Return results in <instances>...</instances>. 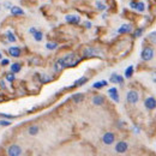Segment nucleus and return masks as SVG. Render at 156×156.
<instances>
[{"label":"nucleus","mask_w":156,"mask_h":156,"mask_svg":"<svg viewBox=\"0 0 156 156\" xmlns=\"http://www.w3.org/2000/svg\"><path fill=\"white\" fill-rule=\"evenodd\" d=\"M59 61L61 63V65L64 67H72V66H76L79 61H81V58H78L76 54H68L64 58H60Z\"/></svg>","instance_id":"f257e3e1"},{"label":"nucleus","mask_w":156,"mask_h":156,"mask_svg":"<svg viewBox=\"0 0 156 156\" xmlns=\"http://www.w3.org/2000/svg\"><path fill=\"white\" fill-rule=\"evenodd\" d=\"M141 58L142 60L144 61H149L154 58V49L151 47H145L143 50H142V53H141Z\"/></svg>","instance_id":"f03ea898"},{"label":"nucleus","mask_w":156,"mask_h":156,"mask_svg":"<svg viewBox=\"0 0 156 156\" xmlns=\"http://www.w3.org/2000/svg\"><path fill=\"white\" fill-rule=\"evenodd\" d=\"M7 155L9 156H19V155H22V148L17 144H13L7 149Z\"/></svg>","instance_id":"7ed1b4c3"},{"label":"nucleus","mask_w":156,"mask_h":156,"mask_svg":"<svg viewBox=\"0 0 156 156\" xmlns=\"http://www.w3.org/2000/svg\"><path fill=\"white\" fill-rule=\"evenodd\" d=\"M138 98H139V95H138V93L134 91V90L129 91L127 95H126V100H127L129 103H131V105H134V103H137L138 102Z\"/></svg>","instance_id":"20e7f679"},{"label":"nucleus","mask_w":156,"mask_h":156,"mask_svg":"<svg viewBox=\"0 0 156 156\" xmlns=\"http://www.w3.org/2000/svg\"><path fill=\"white\" fill-rule=\"evenodd\" d=\"M101 52L96 48H93V47H89V48H85L84 52H83V55L84 57H100Z\"/></svg>","instance_id":"39448f33"},{"label":"nucleus","mask_w":156,"mask_h":156,"mask_svg":"<svg viewBox=\"0 0 156 156\" xmlns=\"http://www.w3.org/2000/svg\"><path fill=\"white\" fill-rule=\"evenodd\" d=\"M114 139H115V137H114V134L112 132H106L105 134H103V137H102V141H103V143H105L106 145L113 144Z\"/></svg>","instance_id":"423d86ee"},{"label":"nucleus","mask_w":156,"mask_h":156,"mask_svg":"<svg viewBox=\"0 0 156 156\" xmlns=\"http://www.w3.org/2000/svg\"><path fill=\"white\" fill-rule=\"evenodd\" d=\"M144 106H145V108L147 109H149V111H152V109H155L156 108V100L154 98V97H148L147 100H145V102H144Z\"/></svg>","instance_id":"0eeeda50"},{"label":"nucleus","mask_w":156,"mask_h":156,"mask_svg":"<svg viewBox=\"0 0 156 156\" xmlns=\"http://www.w3.org/2000/svg\"><path fill=\"white\" fill-rule=\"evenodd\" d=\"M65 21L67 23H71V24H78L81 22V17L76 16V14H68L65 17Z\"/></svg>","instance_id":"6e6552de"},{"label":"nucleus","mask_w":156,"mask_h":156,"mask_svg":"<svg viewBox=\"0 0 156 156\" xmlns=\"http://www.w3.org/2000/svg\"><path fill=\"white\" fill-rule=\"evenodd\" d=\"M127 143L126 142H119L116 145H115V151L119 152V154H123V152H126L127 151Z\"/></svg>","instance_id":"1a4fd4ad"},{"label":"nucleus","mask_w":156,"mask_h":156,"mask_svg":"<svg viewBox=\"0 0 156 156\" xmlns=\"http://www.w3.org/2000/svg\"><path fill=\"white\" fill-rule=\"evenodd\" d=\"M108 95H109V97L114 101V102H119V94H118V89L116 88H111V89H108Z\"/></svg>","instance_id":"9d476101"},{"label":"nucleus","mask_w":156,"mask_h":156,"mask_svg":"<svg viewBox=\"0 0 156 156\" xmlns=\"http://www.w3.org/2000/svg\"><path fill=\"white\" fill-rule=\"evenodd\" d=\"M130 6L137 11H139V12H143L145 10V5L143 3H137V1H130Z\"/></svg>","instance_id":"9b49d317"},{"label":"nucleus","mask_w":156,"mask_h":156,"mask_svg":"<svg viewBox=\"0 0 156 156\" xmlns=\"http://www.w3.org/2000/svg\"><path fill=\"white\" fill-rule=\"evenodd\" d=\"M9 53H10V55H12L14 58H18V57H21V48L19 47H10Z\"/></svg>","instance_id":"f8f14e48"},{"label":"nucleus","mask_w":156,"mask_h":156,"mask_svg":"<svg viewBox=\"0 0 156 156\" xmlns=\"http://www.w3.org/2000/svg\"><path fill=\"white\" fill-rule=\"evenodd\" d=\"M109 81L112 83H119V84H124V78L121 77L120 75H116V73H113L109 78Z\"/></svg>","instance_id":"ddd939ff"},{"label":"nucleus","mask_w":156,"mask_h":156,"mask_svg":"<svg viewBox=\"0 0 156 156\" xmlns=\"http://www.w3.org/2000/svg\"><path fill=\"white\" fill-rule=\"evenodd\" d=\"M131 30H132V25H131V24H123V25L119 28L118 32H119V34H127V32H130Z\"/></svg>","instance_id":"4468645a"},{"label":"nucleus","mask_w":156,"mask_h":156,"mask_svg":"<svg viewBox=\"0 0 156 156\" xmlns=\"http://www.w3.org/2000/svg\"><path fill=\"white\" fill-rule=\"evenodd\" d=\"M10 10H11V13L13 16H23L24 14V11L18 6H12Z\"/></svg>","instance_id":"2eb2a0df"},{"label":"nucleus","mask_w":156,"mask_h":156,"mask_svg":"<svg viewBox=\"0 0 156 156\" xmlns=\"http://www.w3.org/2000/svg\"><path fill=\"white\" fill-rule=\"evenodd\" d=\"M103 102H105V98L100 95H96L93 97V103L95 106H101V105H103Z\"/></svg>","instance_id":"dca6fc26"},{"label":"nucleus","mask_w":156,"mask_h":156,"mask_svg":"<svg viewBox=\"0 0 156 156\" xmlns=\"http://www.w3.org/2000/svg\"><path fill=\"white\" fill-rule=\"evenodd\" d=\"M34 35V40L35 41H37V42H41L42 40H43V34H42V31H39V30H36L35 32L32 34Z\"/></svg>","instance_id":"f3484780"},{"label":"nucleus","mask_w":156,"mask_h":156,"mask_svg":"<svg viewBox=\"0 0 156 156\" xmlns=\"http://www.w3.org/2000/svg\"><path fill=\"white\" fill-rule=\"evenodd\" d=\"M72 100L75 101V103H81L83 100H84V95L82 93H78V94H75L72 96Z\"/></svg>","instance_id":"a211bd4d"},{"label":"nucleus","mask_w":156,"mask_h":156,"mask_svg":"<svg viewBox=\"0 0 156 156\" xmlns=\"http://www.w3.org/2000/svg\"><path fill=\"white\" fill-rule=\"evenodd\" d=\"M106 85H107V81H100V82H96V83L93 84V88L94 89H101Z\"/></svg>","instance_id":"6ab92c4d"},{"label":"nucleus","mask_w":156,"mask_h":156,"mask_svg":"<svg viewBox=\"0 0 156 156\" xmlns=\"http://www.w3.org/2000/svg\"><path fill=\"white\" fill-rule=\"evenodd\" d=\"M21 68H22V66H21V64H18V63H14V64L11 65V71H12L13 73H18V72L21 71Z\"/></svg>","instance_id":"aec40b11"},{"label":"nucleus","mask_w":156,"mask_h":156,"mask_svg":"<svg viewBox=\"0 0 156 156\" xmlns=\"http://www.w3.org/2000/svg\"><path fill=\"white\" fill-rule=\"evenodd\" d=\"M86 82H88V77H81L79 79H77L75 82V86H81V85L85 84Z\"/></svg>","instance_id":"412c9836"},{"label":"nucleus","mask_w":156,"mask_h":156,"mask_svg":"<svg viewBox=\"0 0 156 156\" xmlns=\"http://www.w3.org/2000/svg\"><path fill=\"white\" fill-rule=\"evenodd\" d=\"M133 70H134V68H133L132 65L129 66V67L126 68V70H125V77H126V78H131L132 75H133Z\"/></svg>","instance_id":"4be33fe9"},{"label":"nucleus","mask_w":156,"mask_h":156,"mask_svg":"<svg viewBox=\"0 0 156 156\" xmlns=\"http://www.w3.org/2000/svg\"><path fill=\"white\" fill-rule=\"evenodd\" d=\"M28 132H29V134H31V136H35V134H37V133H39V127H37L36 125L30 126V127H29V130H28Z\"/></svg>","instance_id":"5701e85b"},{"label":"nucleus","mask_w":156,"mask_h":156,"mask_svg":"<svg viewBox=\"0 0 156 156\" xmlns=\"http://www.w3.org/2000/svg\"><path fill=\"white\" fill-rule=\"evenodd\" d=\"M50 81H52V77H49L48 75H41V76H40V82H41L42 84L48 83V82H50Z\"/></svg>","instance_id":"b1692460"},{"label":"nucleus","mask_w":156,"mask_h":156,"mask_svg":"<svg viewBox=\"0 0 156 156\" xmlns=\"http://www.w3.org/2000/svg\"><path fill=\"white\" fill-rule=\"evenodd\" d=\"M57 47H58V45H57L55 42H48V43L46 45V48H47L48 50H54V49H57Z\"/></svg>","instance_id":"393cba45"},{"label":"nucleus","mask_w":156,"mask_h":156,"mask_svg":"<svg viewBox=\"0 0 156 156\" xmlns=\"http://www.w3.org/2000/svg\"><path fill=\"white\" fill-rule=\"evenodd\" d=\"M6 35H7V40H9L10 42H14V41H16V36L13 35V32H12V31L9 30V31L6 32Z\"/></svg>","instance_id":"a878e982"},{"label":"nucleus","mask_w":156,"mask_h":156,"mask_svg":"<svg viewBox=\"0 0 156 156\" xmlns=\"http://www.w3.org/2000/svg\"><path fill=\"white\" fill-rule=\"evenodd\" d=\"M149 41L151 43H155L156 45V31L155 32H151L150 35H149Z\"/></svg>","instance_id":"bb28decb"},{"label":"nucleus","mask_w":156,"mask_h":156,"mask_svg":"<svg viewBox=\"0 0 156 156\" xmlns=\"http://www.w3.org/2000/svg\"><path fill=\"white\" fill-rule=\"evenodd\" d=\"M142 32H143V29H142V28L137 29V30L134 31V34H133V36H134V37H139V36L142 35Z\"/></svg>","instance_id":"cd10ccee"},{"label":"nucleus","mask_w":156,"mask_h":156,"mask_svg":"<svg viewBox=\"0 0 156 156\" xmlns=\"http://www.w3.org/2000/svg\"><path fill=\"white\" fill-rule=\"evenodd\" d=\"M11 125V121L9 120H0V126H10Z\"/></svg>","instance_id":"c85d7f7f"},{"label":"nucleus","mask_w":156,"mask_h":156,"mask_svg":"<svg viewBox=\"0 0 156 156\" xmlns=\"http://www.w3.org/2000/svg\"><path fill=\"white\" fill-rule=\"evenodd\" d=\"M6 79H7L9 82H13V81H14V75H13V72H12V73H7V75H6Z\"/></svg>","instance_id":"c756f323"},{"label":"nucleus","mask_w":156,"mask_h":156,"mask_svg":"<svg viewBox=\"0 0 156 156\" xmlns=\"http://www.w3.org/2000/svg\"><path fill=\"white\" fill-rule=\"evenodd\" d=\"M96 6H97V9H98V10H101V11H103V10H106V6H105V5H103L102 3H100V1H97V3H96Z\"/></svg>","instance_id":"7c9ffc66"},{"label":"nucleus","mask_w":156,"mask_h":156,"mask_svg":"<svg viewBox=\"0 0 156 156\" xmlns=\"http://www.w3.org/2000/svg\"><path fill=\"white\" fill-rule=\"evenodd\" d=\"M10 64V60L9 59H1V65L3 66H6V65H9Z\"/></svg>","instance_id":"2f4dec72"},{"label":"nucleus","mask_w":156,"mask_h":156,"mask_svg":"<svg viewBox=\"0 0 156 156\" xmlns=\"http://www.w3.org/2000/svg\"><path fill=\"white\" fill-rule=\"evenodd\" d=\"M84 25H85V28H88V29H89V28H91V23H90V22H85V23H84Z\"/></svg>","instance_id":"473e14b6"},{"label":"nucleus","mask_w":156,"mask_h":156,"mask_svg":"<svg viewBox=\"0 0 156 156\" xmlns=\"http://www.w3.org/2000/svg\"><path fill=\"white\" fill-rule=\"evenodd\" d=\"M29 31H30L31 34H34V32L36 31V29H35V28H30V30H29Z\"/></svg>","instance_id":"72a5a7b5"},{"label":"nucleus","mask_w":156,"mask_h":156,"mask_svg":"<svg viewBox=\"0 0 156 156\" xmlns=\"http://www.w3.org/2000/svg\"><path fill=\"white\" fill-rule=\"evenodd\" d=\"M0 84H1V88H4V89H5V83H4V82H1Z\"/></svg>","instance_id":"f704fd0d"},{"label":"nucleus","mask_w":156,"mask_h":156,"mask_svg":"<svg viewBox=\"0 0 156 156\" xmlns=\"http://www.w3.org/2000/svg\"><path fill=\"white\" fill-rule=\"evenodd\" d=\"M3 59V55H1V53H0V60H1Z\"/></svg>","instance_id":"c9c22d12"}]
</instances>
